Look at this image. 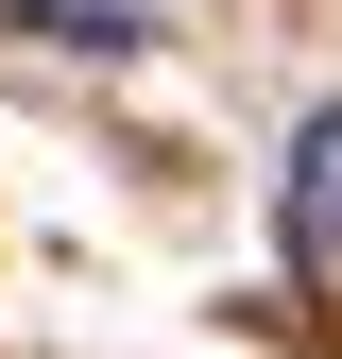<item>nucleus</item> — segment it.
Segmentation results:
<instances>
[{"instance_id":"f257e3e1","label":"nucleus","mask_w":342,"mask_h":359,"mask_svg":"<svg viewBox=\"0 0 342 359\" xmlns=\"http://www.w3.org/2000/svg\"><path fill=\"white\" fill-rule=\"evenodd\" d=\"M274 240H291V274H325L342 291V103L291 120V171H274Z\"/></svg>"},{"instance_id":"f03ea898","label":"nucleus","mask_w":342,"mask_h":359,"mask_svg":"<svg viewBox=\"0 0 342 359\" xmlns=\"http://www.w3.org/2000/svg\"><path fill=\"white\" fill-rule=\"evenodd\" d=\"M0 34H69V52H137V0H0Z\"/></svg>"}]
</instances>
